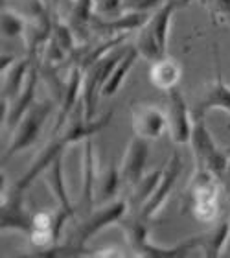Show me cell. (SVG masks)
<instances>
[{
	"instance_id": "obj_13",
	"label": "cell",
	"mask_w": 230,
	"mask_h": 258,
	"mask_svg": "<svg viewBox=\"0 0 230 258\" xmlns=\"http://www.w3.org/2000/svg\"><path fill=\"white\" fill-rule=\"evenodd\" d=\"M214 59H215V78L214 81L206 87V91L199 96L195 107H193V118H204L206 113L210 111H225L230 116V87L223 80V74H221V67H219V55H217V48L214 46Z\"/></svg>"
},
{
	"instance_id": "obj_1",
	"label": "cell",
	"mask_w": 230,
	"mask_h": 258,
	"mask_svg": "<svg viewBox=\"0 0 230 258\" xmlns=\"http://www.w3.org/2000/svg\"><path fill=\"white\" fill-rule=\"evenodd\" d=\"M127 201L113 199L109 203H103L100 209H92L89 214H83V218L70 231L66 243H63V245L55 243V245L44 249V251H41L37 254H43V256H61V254H74L75 256V254H83L85 243L91 238L96 236L102 229L113 225V223H120L127 216Z\"/></svg>"
},
{
	"instance_id": "obj_23",
	"label": "cell",
	"mask_w": 230,
	"mask_h": 258,
	"mask_svg": "<svg viewBox=\"0 0 230 258\" xmlns=\"http://www.w3.org/2000/svg\"><path fill=\"white\" fill-rule=\"evenodd\" d=\"M199 238H201V247L199 249H201V253L204 256L208 258L219 256L230 238V220L226 216L219 218L210 231H206L204 234H199Z\"/></svg>"
},
{
	"instance_id": "obj_27",
	"label": "cell",
	"mask_w": 230,
	"mask_h": 258,
	"mask_svg": "<svg viewBox=\"0 0 230 258\" xmlns=\"http://www.w3.org/2000/svg\"><path fill=\"white\" fill-rule=\"evenodd\" d=\"M26 30H28L26 17L17 13L15 10H10V8L2 10V37L4 39L24 37Z\"/></svg>"
},
{
	"instance_id": "obj_6",
	"label": "cell",
	"mask_w": 230,
	"mask_h": 258,
	"mask_svg": "<svg viewBox=\"0 0 230 258\" xmlns=\"http://www.w3.org/2000/svg\"><path fill=\"white\" fill-rule=\"evenodd\" d=\"M127 46H116L111 50L109 54L100 57L98 61L87 67L83 70V91H81V102H83V109H85V118L94 120L98 111V102L102 98V89L105 85V81L109 80V76L116 67V63L122 59V55L125 54Z\"/></svg>"
},
{
	"instance_id": "obj_18",
	"label": "cell",
	"mask_w": 230,
	"mask_h": 258,
	"mask_svg": "<svg viewBox=\"0 0 230 258\" xmlns=\"http://www.w3.org/2000/svg\"><path fill=\"white\" fill-rule=\"evenodd\" d=\"M92 139V137H91ZM83 140V159H81V196L80 207L83 214H89L94 209L96 201V159H94V146L92 140Z\"/></svg>"
},
{
	"instance_id": "obj_20",
	"label": "cell",
	"mask_w": 230,
	"mask_h": 258,
	"mask_svg": "<svg viewBox=\"0 0 230 258\" xmlns=\"http://www.w3.org/2000/svg\"><path fill=\"white\" fill-rule=\"evenodd\" d=\"M96 15V0H70L68 26L81 44L89 41V33L92 32L91 24Z\"/></svg>"
},
{
	"instance_id": "obj_14",
	"label": "cell",
	"mask_w": 230,
	"mask_h": 258,
	"mask_svg": "<svg viewBox=\"0 0 230 258\" xmlns=\"http://www.w3.org/2000/svg\"><path fill=\"white\" fill-rule=\"evenodd\" d=\"M149 140L140 139L134 135L127 144V150L123 153L122 164H120V175H122L123 186L133 188L140 179L145 175L147 157H149Z\"/></svg>"
},
{
	"instance_id": "obj_25",
	"label": "cell",
	"mask_w": 230,
	"mask_h": 258,
	"mask_svg": "<svg viewBox=\"0 0 230 258\" xmlns=\"http://www.w3.org/2000/svg\"><path fill=\"white\" fill-rule=\"evenodd\" d=\"M120 186H123L120 168L114 166V162H109L105 168H98L96 175V201L109 203L116 198Z\"/></svg>"
},
{
	"instance_id": "obj_16",
	"label": "cell",
	"mask_w": 230,
	"mask_h": 258,
	"mask_svg": "<svg viewBox=\"0 0 230 258\" xmlns=\"http://www.w3.org/2000/svg\"><path fill=\"white\" fill-rule=\"evenodd\" d=\"M131 127L134 135L145 140H157L168 131L166 109L159 105H140L133 109Z\"/></svg>"
},
{
	"instance_id": "obj_3",
	"label": "cell",
	"mask_w": 230,
	"mask_h": 258,
	"mask_svg": "<svg viewBox=\"0 0 230 258\" xmlns=\"http://www.w3.org/2000/svg\"><path fill=\"white\" fill-rule=\"evenodd\" d=\"M188 2L190 0H166L159 10H155L147 17V21L142 24L136 41H134L140 57L153 63V61L168 55V35H170L173 13L184 8Z\"/></svg>"
},
{
	"instance_id": "obj_2",
	"label": "cell",
	"mask_w": 230,
	"mask_h": 258,
	"mask_svg": "<svg viewBox=\"0 0 230 258\" xmlns=\"http://www.w3.org/2000/svg\"><path fill=\"white\" fill-rule=\"evenodd\" d=\"M120 225L123 229L125 240H127L129 247L133 249L136 256L145 258H182L192 254L195 249L201 247V238L192 236L186 238L175 245H157L149 240V227L147 221L142 220L138 214L125 216Z\"/></svg>"
},
{
	"instance_id": "obj_11",
	"label": "cell",
	"mask_w": 230,
	"mask_h": 258,
	"mask_svg": "<svg viewBox=\"0 0 230 258\" xmlns=\"http://www.w3.org/2000/svg\"><path fill=\"white\" fill-rule=\"evenodd\" d=\"M68 218L70 216L57 207H55V210H41L37 214H33V225L32 232L28 236V242L35 249H39V253L55 245L64 221Z\"/></svg>"
},
{
	"instance_id": "obj_24",
	"label": "cell",
	"mask_w": 230,
	"mask_h": 258,
	"mask_svg": "<svg viewBox=\"0 0 230 258\" xmlns=\"http://www.w3.org/2000/svg\"><path fill=\"white\" fill-rule=\"evenodd\" d=\"M140 57L138 50H136V46H127V50H125V54L122 55V59L118 61L116 67L113 69V72H111V76H109V80L105 81V85H103L102 89V98H111L114 96L120 89H122L123 81H125V78H127V74L131 72V69L134 67V63H136V59Z\"/></svg>"
},
{
	"instance_id": "obj_10",
	"label": "cell",
	"mask_w": 230,
	"mask_h": 258,
	"mask_svg": "<svg viewBox=\"0 0 230 258\" xmlns=\"http://www.w3.org/2000/svg\"><path fill=\"white\" fill-rule=\"evenodd\" d=\"M166 118L168 133L173 144H188L193 129V113L188 109V103L182 98L179 87L168 91Z\"/></svg>"
},
{
	"instance_id": "obj_33",
	"label": "cell",
	"mask_w": 230,
	"mask_h": 258,
	"mask_svg": "<svg viewBox=\"0 0 230 258\" xmlns=\"http://www.w3.org/2000/svg\"><path fill=\"white\" fill-rule=\"evenodd\" d=\"M44 2H46V4H48V6H50V8H52V10H54L55 6H57V4H59V0H44Z\"/></svg>"
},
{
	"instance_id": "obj_9",
	"label": "cell",
	"mask_w": 230,
	"mask_h": 258,
	"mask_svg": "<svg viewBox=\"0 0 230 258\" xmlns=\"http://www.w3.org/2000/svg\"><path fill=\"white\" fill-rule=\"evenodd\" d=\"M182 170H184V162H182L181 155L173 151L170 159L166 161V164L162 166V175L159 179V184H157V188L153 190V194L149 196V199L142 205V209L138 212H134V214H138L142 220H145L149 223V220H153L162 209H164V205L166 201L170 199L172 196L173 188H175L177 181L181 177Z\"/></svg>"
},
{
	"instance_id": "obj_22",
	"label": "cell",
	"mask_w": 230,
	"mask_h": 258,
	"mask_svg": "<svg viewBox=\"0 0 230 258\" xmlns=\"http://www.w3.org/2000/svg\"><path fill=\"white\" fill-rule=\"evenodd\" d=\"M44 181L48 184L50 192L54 196L55 203H57V209H61L63 212L72 218L75 212V209L70 203L68 192H66V186H64V175H63V157H57L52 164H50L46 170H44Z\"/></svg>"
},
{
	"instance_id": "obj_5",
	"label": "cell",
	"mask_w": 230,
	"mask_h": 258,
	"mask_svg": "<svg viewBox=\"0 0 230 258\" xmlns=\"http://www.w3.org/2000/svg\"><path fill=\"white\" fill-rule=\"evenodd\" d=\"M55 109H57V103H55L54 98L35 102L32 107L28 109V113L19 120V124L15 125L13 133H11V139L4 151V162H8L11 157H15L17 153L28 150L30 146L37 142L46 120L50 118V114L54 113Z\"/></svg>"
},
{
	"instance_id": "obj_32",
	"label": "cell",
	"mask_w": 230,
	"mask_h": 258,
	"mask_svg": "<svg viewBox=\"0 0 230 258\" xmlns=\"http://www.w3.org/2000/svg\"><path fill=\"white\" fill-rule=\"evenodd\" d=\"M15 55H8V54H2V64H0V72H4L11 67V64L15 63Z\"/></svg>"
},
{
	"instance_id": "obj_29",
	"label": "cell",
	"mask_w": 230,
	"mask_h": 258,
	"mask_svg": "<svg viewBox=\"0 0 230 258\" xmlns=\"http://www.w3.org/2000/svg\"><path fill=\"white\" fill-rule=\"evenodd\" d=\"M96 13L102 17H118L125 13L122 8V0H96Z\"/></svg>"
},
{
	"instance_id": "obj_12",
	"label": "cell",
	"mask_w": 230,
	"mask_h": 258,
	"mask_svg": "<svg viewBox=\"0 0 230 258\" xmlns=\"http://www.w3.org/2000/svg\"><path fill=\"white\" fill-rule=\"evenodd\" d=\"M41 80V57L32 64V69L28 72L26 83L22 87V91L17 94L10 103L8 109H2V124L6 129H15V125L19 124V120L28 113V109L35 103V96H37V85Z\"/></svg>"
},
{
	"instance_id": "obj_21",
	"label": "cell",
	"mask_w": 230,
	"mask_h": 258,
	"mask_svg": "<svg viewBox=\"0 0 230 258\" xmlns=\"http://www.w3.org/2000/svg\"><path fill=\"white\" fill-rule=\"evenodd\" d=\"M182 78V64L170 55H164L161 59L151 63L149 69V80L151 83L161 89V91H172L177 89Z\"/></svg>"
},
{
	"instance_id": "obj_19",
	"label": "cell",
	"mask_w": 230,
	"mask_h": 258,
	"mask_svg": "<svg viewBox=\"0 0 230 258\" xmlns=\"http://www.w3.org/2000/svg\"><path fill=\"white\" fill-rule=\"evenodd\" d=\"M39 57H33V55L28 54L26 57L15 61L10 69L2 72V89H0V98L2 102L10 103L13 98L22 91V87L26 83L28 72L32 69V64L37 61Z\"/></svg>"
},
{
	"instance_id": "obj_7",
	"label": "cell",
	"mask_w": 230,
	"mask_h": 258,
	"mask_svg": "<svg viewBox=\"0 0 230 258\" xmlns=\"http://www.w3.org/2000/svg\"><path fill=\"white\" fill-rule=\"evenodd\" d=\"M190 146H192L193 157H195V166L203 168L221 181L223 173H225L226 162H228V155L217 146L204 118H193Z\"/></svg>"
},
{
	"instance_id": "obj_4",
	"label": "cell",
	"mask_w": 230,
	"mask_h": 258,
	"mask_svg": "<svg viewBox=\"0 0 230 258\" xmlns=\"http://www.w3.org/2000/svg\"><path fill=\"white\" fill-rule=\"evenodd\" d=\"M219 184L221 181L215 175L195 166L186 188V209L201 223L219 220Z\"/></svg>"
},
{
	"instance_id": "obj_28",
	"label": "cell",
	"mask_w": 230,
	"mask_h": 258,
	"mask_svg": "<svg viewBox=\"0 0 230 258\" xmlns=\"http://www.w3.org/2000/svg\"><path fill=\"white\" fill-rule=\"evenodd\" d=\"M166 0H122L123 11H136V13H153L159 10Z\"/></svg>"
},
{
	"instance_id": "obj_8",
	"label": "cell",
	"mask_w": 230,
	"mask_h": 258,
	"mask_svg": "<svg viewBox=\"0 0 230 258\" xmlns=\"http://www.w3.org/2000/svg\"><path fill=\"white\" fill-rule=\"evenodd\" d=\"M26 190L6 186V179L2 177V198H0V229L2 232H19L22 236H30L33 225V214L30 212L24 198Z\"/></svg>"
},
{
	"instance_id": "obj_15",
	"label": "cell",
	"mask_w": 230,
	"mask_h": 258,
	"mask_svg": "<svg viewBox=\"0 0 230 258\" xmlns=\"http://www.w3.org/2000/svg\"><path fill=\"white\" fill-rule=\"evenodd\" d=\"M78 37L74 35L72 28L68 26V22H63L54 17V28H52V35H50L48 43L44 46L41 59L43 63L48 64H61L66 57H72L75 52L78 44H75Z\"/></svg>"
},
{
	"instance_id": "obj_31",
	"label": "cell",
	"mask_w": 230,
	"mask_h": 258,
	"mask_svg": "<svg viewBox=\"0 0 230 258\" xmlns=\"http://www.w3.org/2000/svg\"><path fill=\"white\" fill-rule=\"evenodd\" d=\"M221 186H225L226 192L230 194V157H228V162H226V168H225V173H223V179H221Z\"/></svg>"
},
{
	"instance_id": "obj_30",
	"label": "cell",
	"mask_w": 230,
	"mask_h": 258,
	"mask_svg": "<svg viewBox=\"0 0 230 258\" xmlns=\"http://www.w3.org/2000/svg\"><path fill=\"white\" fill-rule=\"evenodd\" d=\"M212 21L217 22L221 17H230V0H206Z\"/></svg>"
},
{
	"instance_id": "obj_17",
	"label": "cell",
	"mask_w": 230,
	"mask_h": 258,
	"mask_svg": "<svg viewBox=\"0 0 230 258\" xmlns=\"http://www.w3.org/2000/svg\"><path fill=\"white\" fill-rule=\"evenodd\" d=\"M147 21V13H136V11H125L118 17H102L94 15L91 24L92 33L100 37H113V35H125L131 30H140L142 24Z\"/></svg>"
},
{
	"instance_id": "obj_26",
	"label": "cell",
	"mask_w": 230,
	"mask_h": 258,
	"mask_svg": "<svg viewBox=\"0 0 230 258\" xmlns=\"http://www.w3.org/2000/svg\"><path fill=\"white\" fill-rule=\"evenodd\" d=\"M162 175V168L161 170H153V172L145 173L144 177L140 179L138 183L131 188V201H129V209L133 212H138L142 209V205L149 199V196L153 194V190L157 188L159 184V179Z\"/></svg>"
}]
</instances>
